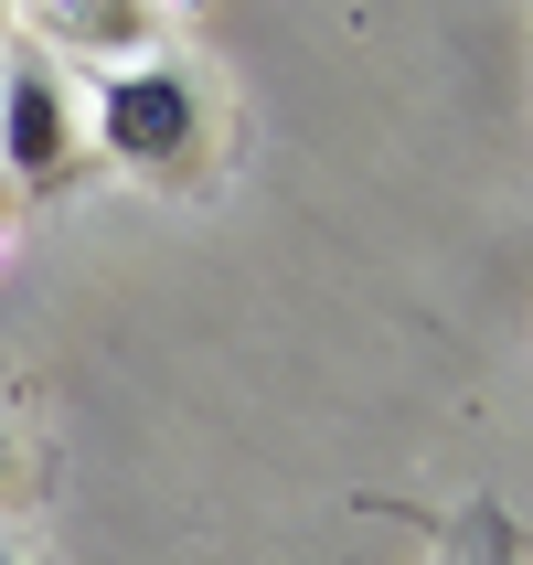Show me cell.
<instances>
[{"mask_svg": "<svg viewBox=\"0 0 533 565\" xmlns=\"http://www.w3.org/2000/svg\"><path fill=\"white\" fill-rule=\"evenodd\" d=\"M96 139H107L128 171H171V160L203 139V107H192V86L171 75V64H139V75H107V96H96Z\"/></svg>", "mask_w": 533, "mask_h": 565, "instance_id": "6da1fadb", "label": "cell"}, {"mask_svg": "<svg viewBox=\"0 0 533 565\" xmlns=\"http://www.w3.org/2000/svg\"><path fill=\"white\" fill-rule=\"evenodd\" d=\"M64 150H75L64 64L11 54V64H0V171H11V182H64Z\"/></svg>", "mask_w": 533, "mask_h": 565, "instance_id": "7a4b0ae2", "label": "cell"}, {"mask_svg": "<svg viewBox=\"0 0 533 565\" xmlns=\"http://www.w3.org/2000/svg\"><path fill=\"white\" fill-rule=\"evenodd\" d=\"M43 22V43L54 54H86L107 64V75H139V64H160V11H118V0H64V11H32ZM43 54V64H54Z\"/></svg>", "mask_w": 533, "mask_h": 565, "instance_id": "3957f363", "label": "cell"}, {"mask_svg": "<svg viewBox=\"0 0 533 565\" xmlns=\"http://www.w3.org/2000/svg\"><path fill=\"white\" fill-rule=\"evenodd\" d=\"M0 32H11V11H0Z\"/></svg>", "mask_w": 533, "mask_h": 565, "instance_id": "277c9868", "label": "cell"}]
</instances>
